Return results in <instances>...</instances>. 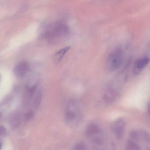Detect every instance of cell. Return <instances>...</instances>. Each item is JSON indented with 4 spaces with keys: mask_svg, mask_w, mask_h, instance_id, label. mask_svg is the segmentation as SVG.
<instances>
[{
    "mask_svg": "<svg viewBox=\"0 0 150 150\" xmlns=\"http://www.w3.org/2000/svg\"><path fill=\"white\" fill-rule=\"evenodd\" d=\"M33 115H34V113H33V112H32V111H29V112H27L25 115V120L27 121H28L30 120L33 117Z\"/></svg>",
    "mask_w": 150,
    "mask_h": 150,
    "instance_id": "cell-12",
    "label": "cell"
},
{
    "mask_svg": "<svg viewBox=\"0 0 150 150\" xmlns=\"http://www.w3.org/2000/svg\"><path fill=\"white\" fill-rule=\"evenodd\" d=\"M111 127L115 137L119 140L122 139L126 128V123L124 120L121 118L117 119L112 122Z\"/></svg>",
    "mask_w": 150,
    "mask_h": 150,
    "instance_id": "cell-4",
    "label": "cell"
},
{
    "mask_svg": "<svg viewBox=\"0 0 150 150\" xmlns=\"http://www.w3.org/2000/svg\"><path fill=\"white\" fill-rule=\"evenodd\" d=\"M69 46L66 47L62 49L59 50L57 52L55 53L53 56V60L55 63H58L60 62L63 59L66 53L70 49Z\"/></svg>",
    "mask_w": 150,
    "mask_h": 150,
    "instance_id": "cell-7",
    "label": "cell"
},
{
    "mask_svg": "<svg viewBox=\"0 0 150 150\" xmlns=\"http://www.w3.org/2000/svg\"><path fill=\"white\" fill-rule=\"evenodd\" d=\"M29 69V64L27 62H20L14 68V74L18 78H23L27 74Z\"/></svg>",
    "mask_w": 150,
    "mask_h": 150,
    "instance_id": "cell-5",
    "label": "cell"
},
{
    "mask_svg": "<svg viewBox=\"0 0 150 150\" xmlns=\"http://www.w3.org/2000/svg\"><path fill=\"white\" fill-rule=\"evenodd\" d=\"M82 118L79 104L76 100H71L68 103L65 115L66 123L70 126H77Z\"/></svg>",
    "mask_w": 150,
    "mask_h": 150,
    "instance_id": "cell-2",
    "label": "cell"
},
{
    "mask_svg": "<svg viewBox=\"0 0 150 150\" xmlns=\"http://www.w3.org/2000/svg\"><path fill=\"white\" fill-rule=\"evenodd\" d=\"M42 99V94L40 91H37L33 98V106L34 108H37L39 107Z\"/></svg>",
    "mask_w": 150,
    "mask_h": 150,
    "instance_id": "cell-10",
    "label": "cell"
},
{
    "mask_svg": "<svg viewBox=\"0 0 150 150\" xmlns=\"http://www.w3.org/2000/svg\"><path fill=\"white\" fill-rule=\"evenodd\" d=\"M127 150H141L137 144L133 142H129L127 146Z\"/></svg>",
    "mask_w": 150,
    "mask_h": 150,
    "instance_id": "cell-11",
    "label": "cell"
},
{
    "mask_svg": "<svg viewBox=\"0 0 150 150\" xmlns=\"http://www.w3.org/2000/svg\"><path fill=\"white\" fill-rule=\"evenodd\" d=\"M150 61V59L148 57H144L137 60L135 64V73H139L148 65Z\"/></svg>",
    "mask_w": 150,
    "mask_h": 150,
    "instance_id": "cell-6",
    "label": "cell"
},
{
    "mask_svg": "<svg viewBox=\"0 0 150 150\" xmlns=\"http://www.w3.org/2000/svg\"><path fill=\"white\" fill-rule=\"evenodd\" d=\"M20 117L18 113H14L11 115L9 118V124L13 128H16L20 124Z\"/></svg>",
    "mask_w": 150,
    "mask_h": 150,
    "instance_id": "cell-9",
    "label": "cell"
},
{
    "mask_svg": "<svg viewBox=\"0 0 150 150\" xmlns=\"http://www.w3.org/2000/svg\"><path fill=\"white\" fill-rule=\"evenodd\" d=\"M122 61V53L121 50H114L110 54L107 61V67L110 71H114L120 67Z\"/></svg>",
    "mask_w": 150,
    "mask_h": 150,
    "instance_id": "cell-3",
    "label": "cell"
},
{
    "mask_svg": "<svg viewBox=\"0 0 150 150\" xmlns=\"http://www.w3.org/2000/svg\"><path fill=\"white\" fill-rule=\"evenodd\" d=\"M149 113L150 114V105H149Z\"/></svg>",
    "mask_w": 150,
    "mask_h": 150,
    "instance_id": "cell-15",
    "label": "cell"
},
{
    "mask_svg": "<svg viewBox=\"0 0 150 150\" xmlns=\"http://www.w3.org/2000/svg\"></svg>",
    "mask_w": 150,
    "mask_h": 150,
    "instance_id": "cell-16",
    "label": "cell"
},
{
    "mask_svg": "<svg viewBox=\"0 0 150 150\" xmlns=\"http://www.w3.org/2000/svg\"><path fill=\"white\" fill-rule=\"evenodd\" d=\"M100 131L99 127L94 123H91L88 125L85 130V135L88 137L92 136L97 134Z\"/></svg>",
    "mask_w": 150,
    "mask_h": 150,
    "instance_id": "cell-8",
    "label": "cell"
},
{
    "mask_svg": "<svg viewBox=\"0 0 150 150\" xmlns=\"http://www.w3.org/2000/svg\"><path fill=\"white\" fill-rule=\"evenodd\" d=\"M69 33L68 27L61 22H57L49 25L42 33L41 38L50 43H56L66 38Z\"/></svg>",
    "mask_w": 150,
    "mask_h": 150,
    "instance_id": "cell-1",
    "label": "cell"
},
{
    "mask_svg": "<svg viewBox=\"0 0 150 150\" xmlns=\"http://www.w3.org/2000/svg\"><path fill=\"white\" fill-rule=\"evenodd\" d=\"M85 147L84 145L82 144H77L75 147V150H85Z\"/></svg>",
    "mask_w": 150,
    "mask_h": 150,
    "instance_id": "cell-13",
    "label": "cell"
},
{
    "mask_svg": "<svg viewBox=\"0 0 150 150\" xmlns=\"http://www.w3.org/2000/svg\"><path fill=\"white\" fill-rule=\"evenodd\" d=\"M6 134V129L4 127L1 126V135L4 136Z\"/></svg>",
    "mask_w": 150,
    "mask_h": 150,
    "instance_id": "cell-14",
    "label": "cell"
}]
</instances>
